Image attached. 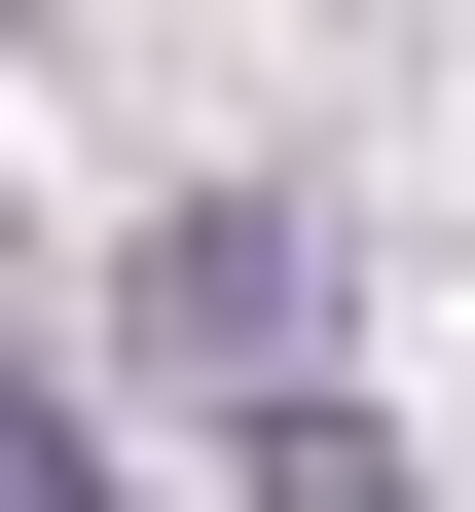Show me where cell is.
Returning <instances> with one entry per match:
<instances>
[{"label": "cell", "mask_w": 475, "mask_h": 512, "mask_svg": "<svg viewBox=\"0 0 475 512\" xmlns=\"http://www.w3.org/2000/svg\"><path fill=\"white\" fill-rule=\"evenodd\" d=\"M0 512H110V439H74V403H37V366H0Z\"/></svg>", "instance_id": "obj_2"}, {"label": "cell", "mask_w": 475, "mask_h": 512, "mask_svg": "<svg viewBox=\"0 0 475 512\" xmlns=\"http://www.w3.org/2000/svg\"><path fill=\"white\" fill-rule=\"evenodd\" d=\"M147 366H220V403H329V256H293V220H183V256H147Z\"/></svg>", "instance_id": "obj_1"}]
</instances>
